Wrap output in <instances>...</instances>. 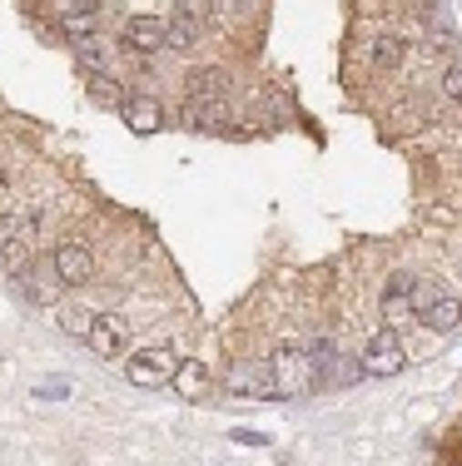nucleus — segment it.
<instances>
[{
	"mask_svg": "<svg viewBox=\"0 0 462 466\" xmlns=\"http://www.w3.org/2000/svg\"><path fill=\"white\" fill-rule=\"evenodd\" d=\"M269 387L273 397H303L308 387H318V358L299 342H283L269 352Z\"/></svg>",
	"mask_w": 462,
	"mask_h": 466,
	"instance_id": "obj_1",
	"label": "nucleus"
},
{
	"mask_svg": "<svg viewBox=\"0 0 462 466\" xmlns=\"http://www.w3.org/2000/svg\"><path fill=\"white\" fill-rule=\"evenodd\" d=\"M50 268H55V279H60V283L85 288L95 279V253L85 248L80 238H60V243H55V253H50Z\"/></svg>",
	"mask_w": 462,
	"mask_h": 466,
	"instance_id": "obj_2",
	"label": "nucleus"
},
{
	"mask_svg": "<svg viewBox=\"0 0 462 466\" xmlns=\"http://www.w3.org/2000/svg\"><path fill=\"white\" fill-rule=\"evenodd\" d=\"M174 368H180V358L169 348H139L125 362V377L135 387H164V382H174Z\"/></svg>",
	"mask_w": 462,
	"mask_h": 466,
	"instance_id": "obj_3",
	"label": "nucleus"
},
{
	"mask_svg": "<svg viewBox=\"0 0 462 466\" xmlns=\"http://www.w3.org/2000/svg\"><path fill=\"white\" fill-rule=\"evenodd\" d=\"M363 372H368V377L403 372V342H398V332H393V328H378L368 338V348H363Z\"/></svg>",
	"mask_w": 462,
	"mask_h": 466,
	"instance_id": "obj_4",
	"label": "nucleus"
},
{
	"mask_svg": "<svg viewBox=\"0 0 462 466\" xmlns=\"http://www.w3.org/2000/svg\"><path fill=\"white\" fill-rule=\"evenodd\" d=\"M180 119L190 129H204V135H214V129H229L234 125V105H229V95H209V99H184Z\"/></svg>",
	"mask_w": 462,
	"mask_h": 466,
	"instance_id": "obj_5",
	"label": "nucleus"
},
{
	"mask_svg": "<svg viewBox=\"0 0 462 466\" xmlns=\"http://www.w3.org/2000/svg\"><path fill=\"white\" fill-rule=\"evenodd\" d=\"M119 50L129 55H159L164 50V20L159 15H129L125 25H119Z\"/></svg>",
	"mask_w": 462,
	"mask_h": 466,
	"instance_id": "obj_6",
	"label": "nucleus"
},
{
	"mask_svg": "<svg viewBox=\"0 0 462 466\" xmlns=\"http://www.w3.org/2000/svg\"><path fill=\"white\" fill-rule=\"evenodd\" d=\"M413 288H417V279H408V273L388 279V288H383V323L388 328H408L413 323V313H417Z\"/></svg>",
	"mask_w": 462,
	"mask_h": 466,
	"instance_id": "obj_7",
	"label": "nucleus"
},
{
	"mask_svg": "<svg viewBox=\"0 0 462 466\" xmlns=\"http://www.w3.org/2000/svg\"><path fill=\"white\" fill-rule=\"evenodd\" d=\"M90 352L95 358H119L125 352V342H129V323L119 313H95V328H90Z\"/></svg>",
	"mask_w": 462,
	"mask_h": 466,
	"instance_id": "obj_8",
	"label": "nucleus"
},
{
	"mask_svg": "<svg viewBox=\"0 0 462 466\" xmlns=\"http://www.w3.org/2000/svg\"><path fill=\"white\" fill-rule=\"evenodd\" d=\"M224 387L234 397H273V387H269V362H234L224 377Z\"/></svg>",
	"mask_w": 462,
	"mask_h": 466,
	"instance_id": "obj_9",
	"label": "nucleus"
},
{
	"mask_svg": "<svg viewBox=\"0 0 462 466\" xmlns=\"http://www.w3.org/2000/svg\"><path fill=\"white\" fill-rule=\"evenodd\" d=\"M119 119H125L135 135H154V129L164 125V109H159V99H149V95H125L119 99Z\"/></svg>",
	"mask_w": 462,
	"mask_h": 466,
	"instance_id": "obj_10",
	"label": "nucleus"
},
{
	"mask_svg": "<svg viewBox=\"0 0 462 466\" xmlns=\"http://www.w3.org/2000/svg\"><path fill=\"white\" fill-rule=\"evenodd\" d=\"M408 46H403V35H393V30H378V35L363 46V60L373 65V70H398Z\"/></svg>",
	"mask_w": 462,
	"mask_h": 466,
	"instance_id": "obj_11",
	"label": "nucleus"
},
{
	"mask_svg": "<svg viewBox=\"0 0 462 466\" xmlns=\"http://www.w3.org/2000/svg\"><path fill=\"white\" fill-rule=\"evenodd\" d=\"M184 90H190V99L229 95V70H224V65H200V70L184 75Z\"/></svg>",
	"mask_w": 462,
	"mask_h": 466,
	"instance_id": "obj_12",
	"label": "nucleus"
},
{
	"mask_svg": "<svg viewBox=\"0 0 462 466\" xmlns=\"http://www.w3.org/2000/svg\"><path fill=\"white\" fill-rule=\"evenodd\" d=\"M70 55H75V65H80L85 75H109V65H115V50H109L100 35H90V40H75V46H70Z\"/></svg>",
	"mask_w": 462,
	"mask_h": 466,
	"instance_id": "obj_13",
	"label": "nucleus"
},
{
	"mask_svg": "<svg viewBox=\"0 0 462 466\" xmlns=\"http://www.w3.org/2000/svg\"><path fill=\"white\" fill-rule=\"evenodd\" d=\"M194 46H200V20H194V15H180V10H174V15L164 20V50L190 55Z\"/></svg>",
	"mask_w": 462,
	"mask_h": 466,
	"instance_id": "obj_14",
	"label": "nucleus"
},
{
	"mask_svg": "<svg viewBox=\"0 0 462 466\" xmlns=\"http://www.w3.org/2000/svg\"><path fill=\"white\" fill-rule=\"evenodd\" d=\"M174 387H180V397H190V402H200L209 397V387H214V377H209L204 362H180L174 368Z\"/></svg>",
	"mask_w": 462,
	"mask_h": 466,
	"instance_id": "obj_15",
	"label": "nucleus"
},
{
	"mask_svg": "<svg viewBox=\"0 0 462 466\" xmlns=\"http://www.w3.org/2000/svg\"><path fill=\"white\" fill-rule=\"evenodd\" d=\"M423 318H427V328H433V332H453L462 323V303H457V298H447V293H437L433 303H427Z\"/></svg>",
	"mask_w": 462,
	"mask_h": 466,
	"instance_id": "obj_16",
	"label": "nucleus"
},
{
	"mask_svg": "<svg viewBox=\"0 0 462 466\" xmlns=\"http://www.w3.org/2000/svg\"><path fill=\"white\" fill-rule=\"evenodd\" d=\"M60 30L70 40H90L95 35V15L90 10H70V15H60Z\"/></svg>",
	"mask_w": 462,
	"mask_h": 466,
	"instance_id": "obj_17",
	"label": "nucleus"
},
{
	"mask_svg": "<svg viewBox=\"0 0 462 466\" xmlns=\"http://www.w3.org/2000/svg\"><path fill=\"white\" fill-rule=\"evenodd\" d=\"M26 233H30V224L15 214V208H10V214H0V253H5L15 238H26Z\"/></svg>",
	"mask_w": 462,
	"mask_h": 466,
	"instance_id": "obj_18",
	"label": "nucleus"
},
{
	"mask_svg": "<svg viewBox=\"0 0 462 466\" xmlns=\"http://www.w3.org/2000/svg\"><path fill=\"white\" fill-rule=\"evenodd\" d=\"M30 397H36V402H65V397H70V382H65V377H46V382L30 387Z\"/></svg>",
	"mask_w": 462,
	"mask_h": 466,
	"instance_id": "obj_19",
	"label": "nucleus"
},
{
	"mask_svg": "<svg viewBox=\"0 0 462 466\" xmlns=\"http://www.w3.org/2000/svg\"><path fill=\"white\" fill-rule=\"evenodd\" d=\"M60 328L70 332V338L85 342V338H90V328H95V313H85V308H70V313L60 318Z\"/></svg>",
	"mask_w": 462,
	"mask_h": 466,
	"instance_id": "obj_20",
	"label": "nucleus"
},
{
	"mask_svg": "<svg viewBox=\"0 0 462 466\" xmlns=\"http://www.w3.org/2000/svg\"><path fill=\"white\" fill-rule=\"evenodd\" d=\"M443 99L462 109V65H447L443 70Z\"/></svg>",
	"mask_w": 462,
	"mask_h": 466,
	"instance_id": "obj_21",
	"label": "nucleus"
},
{
	"mask_svg": "<svg viewBox=\"0 0 462 466\" xmlns=\"http://www.w3.org/2000/svg\"><path fill=\"white\" fill-rule=\"evenodd\" d=\"M229 441H239V447H269V437H263V431H249V427L229 431Z\"/></svg>",
	"mask_w": 462,
	"mask_h": 466,
	"instance_id": "obj_22",
	"label": "nucleus"
},
{
	"mask_svg": "<svg viewBox=\"0 0 462 466\" xmlns=\"http://www.w3.org/2000/svg\"><path fill=\"white\" fill-rule=\"evenodd\" d=\"M180 5V15H194V20H204L209 10H214V0H174Z\"/></svg>",
	"mask_w": 462,
	"mask_h": 466,
	"instance_id": "obj_23",
	"label": "nucleus"
},
{
	"mask_svg": "<svg viewBox=\"0 0 462 466\" xmlns=\"http://www.w3.org/2000/svg\"><path fill=\"white\" fill-rule=\"evenodd\" d=\"M70 10H90V15H100L105 0H70Z\"/></svg>",
	"mask_w": 462,
	"mask_h": 466,
	"instance_id": "obj_24",
	"label": "nucleus"
},
{
	"mask_svg": "<svg viewBox=\"0 0 462 466\" xmlns=\"http://www.w3.org/2000/svg\"><path fill=\"white\" fill-rule=\"evenodd\" d=\"M0 188H5V169H0Z\"/></svg>",
	"mask_w": 462,
	"mask_h": 466,
	"instance_id": "obj_25",
	"label": "nucleus"
}]
</instances>
